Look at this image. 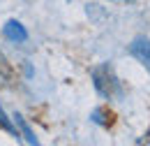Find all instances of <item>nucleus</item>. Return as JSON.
Segmentation results:
<instances>
[{
    "label": "nucleus",
    "instance_id": "nucleus-2",
    "mask_svg": "<svg viewBox=\"0 0 150 146\" xmlns=\"http://www.w3.org/2000/svg\"><path fill=\"white\" fill-rule=\"evenodd\" d=\"M129 54L150 72V39L148 37H143V35L134 37L132 44H129Z\"/></svg>",
    "mask_w": 150,
    "mask_h": 146
},
{
    "label": "nucleus",
    "instance_id": "nucleus-5",
    "mask_svg": "<svg viewBox=\"0 0 150 146\" xmlns=\"http://www.w3.org/2000/svg\"><path fill=\"white\" fill-rule=\"evenodd\" d=\"M0 125H2V128L7 130L9 135L19 137V130H16V125H14V123H12L9 118H7V114H5V109H2V104H0Z\"/></svg>",
    "mask_w": 150,
    "mask_h": 146
},
{
    "label": "nucleus",
    "instance_id": "nucleus-6",
    "mask_svg": "<svg viewBox=\"0 0 150 146\" xmlns=\"http://www.w3.org/2000/svg\"><path fill=\"white\" fill-rule=\"evenodd\" d=\"M0 77H2V79H12V65L5 60L2 51H0Z\"/></svg>",
    "mask_w": 150,
    "mask_h": 146
},
{
    "label": "nucleus",
    "instance_id": "nucleus-4",
    "mask_svg": "<svg viewBox=\"0 0 150 146\" xmlns=\"http://www.w3.org/2000/svg\"><path fill=\"white\" fill-rule=\"evenodd\" d=\"M14 123H16V130H19L21 135H23V139H25L28 144H39L37 137H35V132L30 130V125L25 123V118H23L21 114H14Z\"/></svg>",
    "mask_w": 150,
    "mask_h": 146
},
{
    "label": "nucleus",
    "instance_id": "nucleus-3",
    "mask_svg": "<svg viewBox=\"0 0 150 146\" xmlns=\"http://www.w3.org/2000/svg\"><path fill=\"white\" fill-rule=\"evenodd\" d=\"M2 35L7 37L9 42H16V44H23L25 39H28V30H25V26L19 23V21H7L5 26H2Z\"/></svg>",
    "mask_w": 150,
    "mask_h": 146
},
{
    "label": "nucleus",
    "instance_id": "nucleus-7",
    "mask_svg": "<svg viewBox=\"0 0 150 146\" xmlns=\"http://www.w3.org/2000/svg\"><path fill=\"white\" fill-rule=\"evenodd\" d=\"M104 116H106V114H104V109H95L93 114H90V118H93L97 125H109V121H106Z\"/></svg>",
    "mask_w": 150,
    "mask_h": 146
},
{
    "label": "nucleus",
    "instance_id": "nucleus-1",
    "mask_svg": "<svg viewBox=\"0 0 150 146\" xmlns=\"http://www.w3.org/2000/svg\"><path fill=\"white\" fill-rule=\"evenodd\" d=\"M90 77H93L95 91L99 93L102 97H109V100H111V97H115V95L122 93L120 79H118V74H115L111 63H99V65H95Z\"/></svg>",
    "mask_w": 150,
    "mask_h": 146
}]
</instances>
